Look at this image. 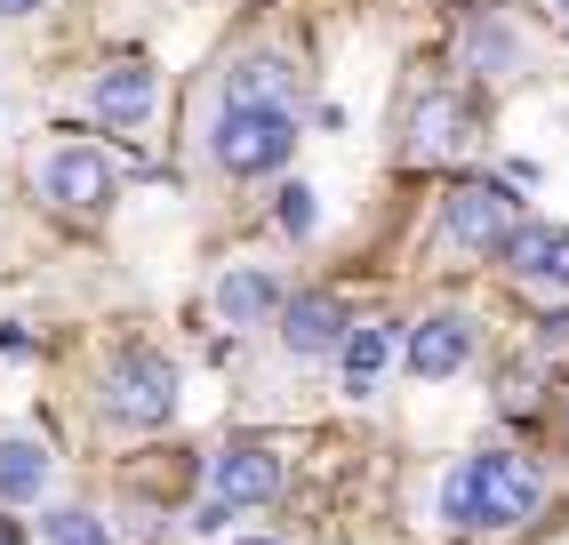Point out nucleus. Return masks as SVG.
<instances>
[{
	"label": "nucleus",
	"instance_id": "nucleus-1",
	"mask_svg": "<svg viewBox=\"0 0 569 545\" xmlns=\"http://www.w3.org/2000/svg\"><path fill=\"white\" fill-rule=\"evenodd\" d=\"M538 514H546V474L521 449H481L466 465H449V482H441V522L473 545H506Z\"/></svg>",
	"mask_w": 569,
	"mask_h": 545
},
{
	"label": "nucleus",
	"instance_id": "nucleus-2",
	"mask_svg": "<svg viewBox=\"0 0 569 545\" xmlns=\"http://www.w3.org/2000/svg\"><path fill=\"white\" fill-rule=\"evenodd\" d=\"M97 402H104L112 425H137V434L144 425H169L177 417V361L153 354V345H121L97 377Z\"/></svg>",
	"mask_w": 569,
	"mask_h": 545
},
{
	"label": "nucleus",
	"instance_id": "nucleus-3",
	"mask_svg": "<svg viewBox=\"0 0 569 545\" xmlns=\"http://www.w3.org/2000/svg\"><path fill=\"white\" fill-rule=\"evenodd\" d=\"M209 145H217V169L264 177V169H281L289 152H297V112L289 105H224Z\"/></svg>",
	"mask_w": 569,
	"mask_h": 545
},
{
	"label": "nucleus",
	"instance_id": "nucleus-4",
	"mask_svg": "<svg viewBox=\"0 0 569 545\" xmlns=\"http://www.w3.org/2000/svg\"><path fill=\"white\" fill-rule=\"evenodd\" d=\"M441 232L458 249H473V257H506V241L521 232V201H513L506 185H481L473 177V185H458L441 201Z\"/></svg>",
	"mask_w": 569,
	"mask_h": 545
},
{
	"label": "nucleus",
	"instance_id": "nucleus-5",
	"mask_svg": "<svg viewBox=\"0 0 569 545\" xmlns=\"http://www.w3.org/2000/svg\"><path fill=\"white\" fill-rule=\"evenodd\" d=\"M506 272L538 314H569V232L561 225H521L506 241Z\"/></svg>",
	"mask_w": 569,
	"mask_h": 545
},
{
	"label": "nucleus",
	"instance_id": "nucleus-6",
	"mask_svg": "<svg viewBox=\"0 0 569 545\" xmlns=\"http://www.w3.org/2000/svg\"><path fill=\"white\" fill-rule=\"evenodd\" d=\"M112 185H121V177H112V161H104L97 145H57L49 161H41V192H49L57 209H72V217H97L112 201Z\"/></svg>",
	"mask_w": 569,
	"mask_h": 545
},
{
	"label": "nucleus",
	"instance_id": "nucleus-7",
	"mask_svg": "<svg viewBox=\"0 0 569 545\" xmlns=\"http://www.w3.org/2000/svg\"><path fill=\"white\" fill-rule=\"evenodd\" d=\"M281 489H289V465L264 442H233L209 457V497H224V505H273Z\"/></svg>",
	"mask_w": 569,
	"mask_h": 545
},
{
	"label": "nucleus",
	"instance_id": "nucleus-8",
	"mask_svg": "<svg viewBox=\"0 0 569 545\" xmlns=\"http://www.w3.org/2000/svg\"><path fill=\"white\" fill-rule=\"evenodd\" d=\"M89 105H97V121H104V129H144V121H153V105H161V81H153V65L121 57V65H104V72H97Z\"/></svg>",
	"mask_w": 569,
	"mask_h": 545
},
{
	"label": "nucleus",
	"instance_id": "nucleus-9",
	"mask_svg": "<svg viewBox=\"0 0 569 545\" xmlns=\"http://www.w3.org/2000/svg\"><path fill=\"white\" fill-rule=\"evenodd\" d=\"M346 329H353V314H346V297H329V289L281 305V345H289V361H321V354H337V345H346Z\"/></svg>",
	"mask_w": 569,
	"mask_h": 545
},
{
	"label": "nucleus",
	"instance_id": "nucleus-10",
	"mask_svg": "<svg viewBox=\"0 0 569 545\" xmlns=\"http://www.w3.org/2000/svg\"><path fill=\"white\" fill-rule=\"evenodd\" d=\"M401 361H409L417 377H458V369L473 361V321H466V314H426V321L409 329Z\"/></svg>",
	"mask_w": 569,
	"mask_h": 545
},
{
	"label": "nucleus",
	"instance_id": "nucleus-11",
	"mask_svg": "<svg viewBox=\"0 0 569 545\" xmlns=\"http://www.w3.org/2000/svg\"><path fill=\"white\" fill-rule=\"evenodd\" d=\"M281 314V281H273V265H233L217 281V321L224 329H264Z\"/></svg>",
	"mask_w": 569,
	"mask_h": 545
},
{
	"label": "nucleus",
	"instance_id": "nucleus-12",
	"mask_svg": "<svg viewBox=\"0 0 569 545\" xmlns=\"http://www.w3.org/2000/svg\"><path fill=\"white\" fill-rule=\"evenodd\" d=\"M458 49H466V65L481 72V81H513V72L529 65V41H521V32H513V24H506L498 9H473V17H466V41H458Z\"/></svg>",
	"mask_w": 569,
	"mask_h": 545
},
{
	"label": "nucleus",
	"instance_id": "nucleus-13",
	"mask_svg": "<svg viewBox=\"0 0 569 545\" xmlns=\"http://www.w3.org/2000/svg\"><path fill=\"white\" fill-rule=\"evenodd\" d=\"M466 129H473V121H466V105L433 89L426 105L409 112V161H449V152H466Z\"/></svg>",
	"mask_w": 569,
	"mask_h": 545
},
{
	"label": "nucleus",
	"instance_id": "nucleus-14",
	"mask_svg": "<svg viewBox=\"0 0 569 545\" xmlns=\"http://www.w3.org/2000/svg\"><path fill=\"white\" fill-rule=\"evenodd\" d=\"M49 474H57L49 442H32V434H0V497H9V505H32V497L49 489Z\"/></svg>",
	"mask_w": 569,
	"mask_h": 545
},
{
	"label": "nucleus",
	"instance_id": "nucleus-15",
	"mask_svg": "<svg viewBox=\"0 0 569 545\" xmlns=\"http://www.w3.org/2000/svg\"><path fill=\"white\" fill-rule=\"evenodd\" d=\"M337 361H346V394H377V377L393 361V321H353L346 345H337Z\"/></svg>",
	"mask_w": 569,
	"mask_h": 545
},
{
	"label": "nucleus",
	"instance_id": "nucleus-16",
	"mask_svg": "<svg viewBox=\"0 0 569 545\" xmlns=\"http://www.w3.org/2000/svg\"><path fill=\"white\" fill-rule=\"evenodd\" d=\"M224 105H289L297 112V72L281 57H241L224 72Z\"/></svg>",
	"mask_w": 569,
	"mask_h": 545
},
{
	"label": "nucleus",
	"instance_id": "nucleus-17",
	"mask_svg": "<svg viewBox=\"0 0 569 545\" xmlns=\"http://www.w3.org/2000/svg\"><path fill=\"white\" fill-rule=\"evenodd\" d=\"M273 217H281V232L306 241V232H313V192H306V185H281V192H273Z\"/></svg>",
	"mask_w": 569,
	"mask_h": 545
},
{
	"label": "nucleus",
	"instance_id": "nucleus-18",
	"mask_svg": "<svg viewBox=\"0 0 569 545\" xmlns=\"http://www.w3.org/2000/svg\"><path fill=\"white\" fill-rule=\"evenodd\" d=\"M32 9H41V0H0V17H32Z\"/></svg>",
	"mask_w": 569,
	"mask_h": 545
},
{
	"label": "nucleus",
	"instance_id": "nucleus-19",
	"mask_svg": "<svg viewBox=\"0 0 569 545\" xmlns=\"http://www.w3.org/2000/svg\"><path fill=\"white\" fill-rule=\"evenodd\" d=\"M0 545H24V529H17V522H0Z\"/></svg>",
	"mask_w": 569,
	"mask_h": 545
},
{
	"label": "nucleus",
	"instance_id": "nucleus-20",
	"mask_svg": "<svg viewBox=\"0 0 569 545\" xmlns=\"http://www.w3.org/2000/svg\"><path fill=\"white\" fill-rule=\"evenodd\" d=\"M553 17H561V24H569V0H553Z\"/></svg>",
	"mask_w": 569,
	"mask_h": 545
},
{
	"label": "nucleus",
	"instance_id": "nucleus-21",
	"mask_svg": "<svg viewBox=\"0 0 569 545\" xmlns=\"http://www.w3.org/2000/svg\"><path fill=\"white\" fill-rule=\"evenodd\" d=\"M249 545H264V537H249Z\"/></svg>",
	"mask_w": 569,
	"mask_h": 545
}]
</instances>
